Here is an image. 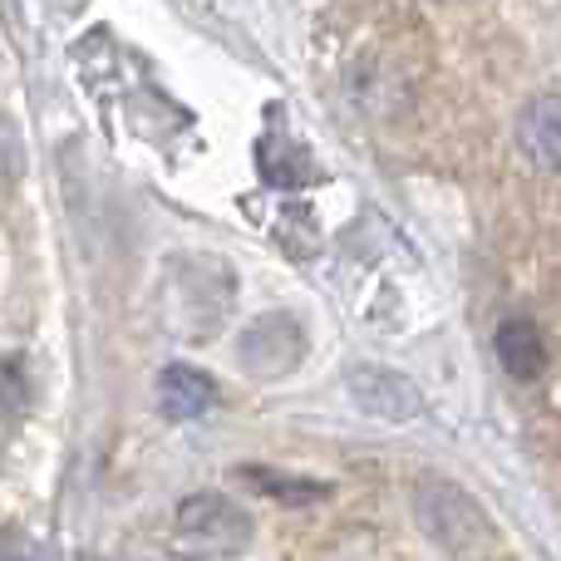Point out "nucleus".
Listing matches in <instances>:
<instances>
[{"label": "nucleus", "mask_w": 561, "mask_h": 561, "mask_svg": "<svg viewBox=\"0 0 561 561\" xmlns=\"http://www.w3.org/2000/svg\"><path fill=\"white\" fill-rule=\"evenodd\" d=\"M414 517L424 527V537L448 552L454 561H488L497 552V527L483 513L468 488H458L454 478H419L414 483Z\"/></svg>", "instance_id": "1"}, {"label": "nucleus", "mask_w": 561, "mask_h": 561, "mask_svg": "<svg viewBox=\"0 0 561 561\" xmlns=\"http://www.w3.org/2000/svg\"><path fill=\"white\" fill-rule=\"evenodd\" d=\"M173 533L193 557H242L252 547V513L237 507L227 493H193L178 503Z\"/></svg>", "instance_id": "2"}, {"label": "nucleus", "mask_w": 561, "mask_h": 561, "mask_svg": "<svg viewBox=\"0 0 561 561\" xmlns=\"http://www.w3.org/2000/svg\"><path fill=\"white\" fill-rule=\"evenodd\" d=\"M306 359V330L296 316L272 310V316H256L252 325L237 340V365L252 379H280Z\"/></svg>", "instance_id": "3"}, {"label": "nucleus", "mask_w": 561, "mask_h": 561, "mask_svg": "<svg viewBox=\"0 0 561 561\" xmlns=\"http://www.w3.org/2000/svg\"><path fill=\"white\" fill-rule=\"evenodd\" d=\"M345 389H350V399H355L359 414L385 419V424H409V419L424 414V394H419V385L409 375H399V369H389V365H355L345 375Z\"/></svg>", "instance_id": "4"}, {"label": "nucleus", "mask_w": 561, "mask_h": 561, "mask_svg": "<svg viewBox=\"0 0 561 561\" xmlns=\"http://www.w3.org/2000/svg\"><path fill=\"white\" fill-rule=\"evenodd\" d=\"M493 355L513 379L533 385V379L547 369V340L527 316H507L503 325L493 330Z\"/></svg>", "instance_id": "5"}, {"label": "nucleus", "mask_w": 561, "mask_h": 561, "mask_svg": "<svg viewBox=\"0 0 561 561\" xmlns=\"http://www.w3.org/2000/svg\"><path fill=\"white\" fill-rule=\"evenodd\" d=\"M217 272H227L217 256H187V266L173 276V290H168L178 316H183V310H197V316H193V335L213 330L217 320H222V310H227V300H207V286H213Z\"/></svg>", "instance_id": "6"}, {"label": "nucleus", "mask_w": 561, "mask_h": 561, "mask_svg": "<svg viewBox=\"0 0 561 561\" xmlns=\"http://www.w3.org/2000/svg\"><path fill=\"white\" fill-rule=\"evenodd\" d=\"M217 404V385L203 375V369L193 365H168L163 375H158V409H163L168 419H197L207 414V409Z\"/></svg>", "instance_id": "7"}, {"label": "nucleus", "mask_w": 561, "mask_h": 561, "mask_svg": "<svg viewBox=\"0 0 561 561\" xmlns=\"http://www.w3.org/2000/svg\"><path fill=\"white\" fill-rule=\"evenodd\" d=\"M517 138H523V153L533 158L542 173H557L561 168V104H557V94H542L527 104L523 124H517Z\"/></svg>", "instance_id": "8"}, {"label": "nucleus", "mask_w": 561, "mask_h": 561, "mask_svg": "<svg viewBox=\"0 0 561 561\" xmlns=\"http://www.w3.org/2000/svg\"><path fill=\"white\" fill-rule=\"evenodd\" d=\"M237 478H242L252 493L272 497L280 507H316L330 497V483H320V478H300V473H276V468H262V463H247L237 468Z\"/></svg>", "instance_id": "9"}, {"label": "nucleus", "mask_w": 561, "mask_h": 561, "mask_svg": "<svg viewBox=\"0 0 561 561\" xmlns=\"http://www.w3.org/2000/svg\"><path fill=\"white\" fill-rule=\"evenodd\" d=\"M30 409V379L15 355H0V424L20 419Z\"/></svg>", "instance_id": "10"}, {"label": "nucleus", "mask_w": 561, "mask_h": 561, "mask_svg": "<svg viewBox=\"0 0 561 561\" xmlns=\"http://www.w3.org/2000/svg\"><path fill=\"white\" fill-rule=\"evenodd\" d=\"M25 173V138H20L15 118L0 114V187H10Z\"/></svg>", "instance_id": "11"}, {"label": "nucleus", "mask_w": 561, "mask_h": 561, "mask_svg": "<svg viewBox=\"0 0 561 561\" xmlns=\"http://www.w3.org/2000/svg\"><path fill=\"white\" fill-rule=\"evenodd\" d=\"M0 561H30V547L20 542V537H0Z\"/></svg>", "instance_id": "12"}]
</instances>
